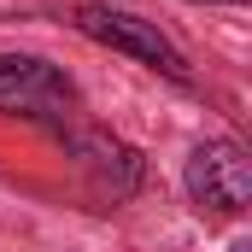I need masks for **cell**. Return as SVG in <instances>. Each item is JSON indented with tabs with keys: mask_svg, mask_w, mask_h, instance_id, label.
Segmentation results:
<instances>
[{
	"mask_svg": "<svg viewBox=\"0 0 252 252\" xmlns=\"http://www.w3.org/2000/svg\"><path fill=\"white\" fill-rule=\"evenodd\" d=\"M64 135H70V158H76L82 182L94 193V205H124L129 193L141 188V153H135L129 141L100 135V129H88V135L64 129Z\"/></svg>",
	"mask_w": 252,
	"mask_h": 252,
	"instance_id": "277c9868",
	"label": "cell"
},
{
	"mask_svg": "<svg viewBox=\"0 0 252 252\" xmlns=\"http://www.w3.org/2000/svg\"><path fill=\"white\" fill-rule=\"evenodd\" d=\"M182 188H188L199 217H247L252 205V164L241 153V141H199L182 164Z\"/></svg>",
	"mask_w": 252,
	"mask_h": 252,
	"instance_id": "7a4b0ae2",
	"label": "cell"
},
{
	"mask_svg": "<svg viewBox=\"0 0 252 252\" xmlns=\"http://www.w3.org/2000/svg\"><path fill=\"white\" fill-rule=\"evenodd\" d=\"M229 252H252V241H235V247H229Z\"/></svg>",
	"mask_w": 252,
	"mask_h": 252,
	"instance_id": "5b68a950",
	"label": "cell"
},
{
	"mask_svg": "<svg viewBox=\"0 0 252 252\" xmlns=\"http://www.w3.org/2000/svg\"><path fill=\"white\" fill-rule=\"evenodd\" d=\"M70 24L88 35V41H100V47H112V53H129V59L153 64V70H164L170 82H188V53L153 24V18H135V12H118V6H100V0H88V6H76L70 12Z\"/></svg>",
	"mask_w": 252,
	"mask_h": 252,
	"instance_id": "3957f363",
	"label": "cell"
},
{
	"mask_svg": "<svg viewBox=\"0 0 252 252\" xmlns=\"http://www.w3.org/2000/svg\"><path fill=\"white\" fill-rule=\"evenodd\" d=\"M76 82L64 76L53 59H35V53H0V112L6 118H24V124L41 129H70L76 124Z\"/></svg>",
	"mask_w": 252,
	"mask_h": 252,
	"instance_id": "6da1fadb",
	"label": "cell"
},
{
	"mask_svg": "<svg viewBox=\"0 0 252 252\" xmlns=\"http://www.w3.org/2000/svg\"><path fill=\"white\" fill-rule=\"evenodd\" d=\"M193 6H199V0H193Z\"/></svg>",
	"mask_w": 252,
	"mask_h": 252,
	"instance_id": "8992f818",
	"label": "cell"
}]
</instances>
